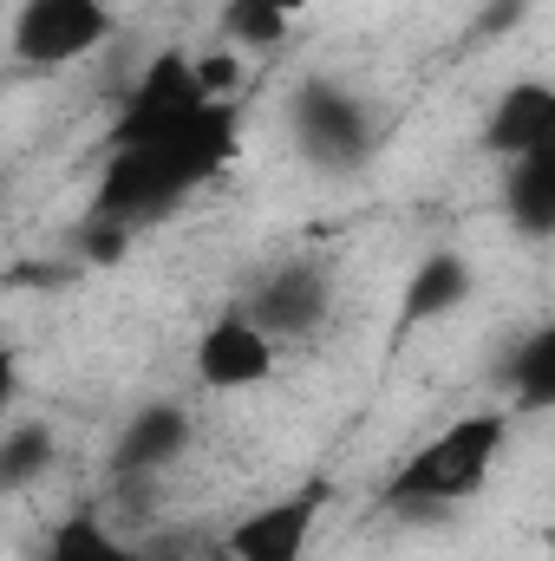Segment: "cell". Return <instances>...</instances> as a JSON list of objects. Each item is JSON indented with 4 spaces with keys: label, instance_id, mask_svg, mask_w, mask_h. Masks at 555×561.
Wrapping results in <instances>:
<instances>
[{
    "label": "cell",
    "instance_id": "6da1fadb",
    "mask_svg": "<svg viewBox=\"0 0 555 561\" xmlns=\"http://www.w3.org/2000/svg\"><path fill=\"white\" fill-rule=\"evenodd\" d=\"M236 144H242V105H209V112L190 118L177 138L105 150L86 216L118 222L125 236H138L150 222H163L170 209H183L203 183H216V176L236 163Z\"/></svg>",
    "mask_w": 555,
    "mask_h": 561
},
{
    "label": "cell",
    "instance_id": "7a4b0ae2",
    "mask_svg": "<svg viewBox=\"0 0 555 561\" xmlns=\"http://www.w3.org/2000/svg\"><path fill=\"white\" fill-rule=\"evenodd\" d=\"M503 444H510V412L451 419L386 477V510H399V516H451V510H464L490 483Z\"/></svg>",
    "mask_w": 555,
    "mask_h": 561
},
{
    "label": "cell",
    "instance_id": "3957f363",
    "mask_svg": "<svg viewBox=\"0 0 555 561\" xmlns=\"http://www.w3.org/2000/svg\"><path fill=\"white\" fill-rule=\"evenodd\" d=\"M118 33L112 0H20L7 26V53L20 72H59L105 53Z\"/></svg>",
    "mask_w": 555,
    "mask_h": 561
},
{
    "label": "cell",
    "instance_id": "277c9868",
    "mask_svg": "<svg viewBox=\"0 0 555 561\" xmlns=\"http://www.w3.org/2000/svg\"><path fill=\"white\" fill-rule=\"evenodd\" d=\"M287 125H294L301 157L320 163V170H360L373 157V144H380L373 105L340 79H307L294 92V105H287Z\"/></svg>",
    "mask_w": 555,
    "mask_h": 561
},
{
    "label": "cell",
    "instance_id": "5b68a950",
    "mask_svg": "<svg viewBox=\"0 0 555 561\" xmlns=\"http://www.w3.org/2000/svg\"><path fill=\"white\" fill-rule=\"evenodd\" d=\"M203 92L190 79V53H157L150 66L138 72V85L125 92L112 131H105V150H125V144H157V138H177L190 118H203Z\"/></svg>",
    "mask_w": 555,
    "mask_h": 561
},
{
    "label": "cell",
    "instance_id": "8992f818",
    "mask_svg": "<svg viewBox=\"0 0 555 561\" xmlns=\"http://www.w3.org/2000/svg\"><path fill=\"white\" fill-rule=\"evenodd\" d=\"M242 313L269 333V340H307V333H320L327 327V313H333V268L327 262H314V255H294V262H281L269 275L256 280V294L242 300Z\"/></svg>",
    "mask_w": 555,
    "mask_h": 561
},
{
    "label": "cell",
    "instance_id": "52a82bcc",
    "mask_svg": "<svg viewBox=\"0 0 555 561\" xmlns=\"http://www.w3.org/2000/svg\"><path fill=\"white\" fill-rule=\"evenodd\" d=\"M320 516H327V483H301L275 503H256L249 516H236L223 549L236 561H307Z\"/></svg>",
    "mask_w": 555,
    "mask_h": 561
},
{
    "label": "cell",
    "instance_id": "ba28073f",
    "mask_svg": "<svg viewBox=\"0 0 555 561\" xmlns=\"http://www.w3.org/2000/svg\"><path fill=\"white\" fill-rule=\"evenodd\" d=\"M190 373L209 386V392H256L275 379V340L242 313V307H223L196 346H190Z\"/></svg>",
    "mask_w": 555,
    "mask_h": 561
},
{
    "label": "cell",
    "instance_id": "9c48e42d",
    "mask_svg": "<svg viewBox=\"0 0 555 561\" xmlns=\"http://www.w3.org/2000/svg\"><path fill=\"white\" fill-rule=\"evenodd\" d=\"M183 450H190V412L170 405V399H157V405H138L132 424L118 431L112 470H118V483H150V477L170 470Z\"/></svg>",
    "mask_w": 555,
    "mask_h": 561
},
{
    "label": "cell",
    "instance_id": "30bf717a",
    "mask_svg": "<svg viewBox=\"0 0 555 561\" xmlns=\"http://www.w3.org/2000/svg\"><path fill=\"white\" fill-rule=\"evenodd\" d=\"M543 144H555V85H543V79L503 85V99L484 118V150L510 163V157H530Z\"/></svg>",
    "mask_w": 555,
    "mask_h": 561
},
{
    "label": "cell",
    "instance_id": "8fae6325",
    "mask_svg": "<svg viewBox=\"0 0 555 561\" xmlns=\"http://www.w3.org/2000/svg\"><path fill=\"white\" fill-rule=\"evenodd\" d=\"M471 287H477V275H471V262H464L457 249H431L412 275H406L399 327L412 333V327H438V320H451V313L471 300Z\"/></svg>",
    "mask_w": 555,
    "mask_h": 561
},
{
    "label": "cell",
    "instance_id": "7c38bea8",
    "mask_svg": "<svg viewBox=\"0 0 555 561\" xmlns=\"http://www.w3.org/2000/svg\"><path fill=\"white\" fill-rule=\"evenodd\" d=\"M503 216L536 242L555 229V144L503 163Z\"/></svg>",
    "mask_w": 555,
    "mask_h": 561
},
{
    "label": "cell",
    "instance_id": "4fadbf2b",
    "mask_svg": "<svg viewBox=\"0 0 555 561\" xmlns=\"http://www.w3.org/2000/svg\"><path fill=\"white\" fill-rule=\"evenodd\" d=\"M39 561H157V556L144 549L138 536L112 529L99 510H72V516H59V523H53L46 556H39Z\"/></svg>",
    "mask_w": 555,
    "mask_h": 561
},
{
    "label": "cell",
    "instance_id": "5bb4252c",
    "mask_svg": "<svg viewBox=\"0 0 555 561\" xmlns=\"http://www.w3.org/2000/svg\"><path fill=\"white\" fill-rule=\"evenodd\" d=\"M307 7L314 0H223V13H216L223 46H236V53H275Z\"/></svg>",
    "mask_w": 555,
    "mask_h": 561
},
{
    "label": "cell",
    "instance_id": "9a60e30c",
    "mask_svg": "<svg viewBox=\"0 0 555 561\" xmlns=\"http://www.w3.org/2000/svg\"><path fill=\"white\" fill-rule=\"evenodd\" d=\"M503 386H510V412H550L555 405V327L523 333V346L503 359Z\"/></svg>",
    "mask_w": 555,
    "mask_h": 561
},
{
    "label": "cell",
    "instance_id": "2e32d148",
    "mask_svg": "<svg viewBox=\"0 0 555 561\" xmlns=\"http://www.w3.org/2000/svg\"><path fill=\"white\" fill-rule=\"evenodd\" d=\"M53 463H59L53 424H13V431L0 437V490H33Z\"/></svg>",
    "mask_w": 555,
    "mask_h": 561
},
{
    "label": "cell",
    "instance_id": "e0dca14e",
    "mask_svg": "<svg viewBox=\"0 0 555 561\" xmlns=\"http://www.w3.org/2000/svg\"><path fill=\"white\" fill-rule=\"evenodd\" d=\"M190 79H196L203 105H242V92H249V53H236V46L196 53L190 59Z\"/></svg>",
    "mask_w": 555,
    "mask_h": 561
},
{
    "label": "cell",
    "instance_id": "ac0fdd59",
    "mask_svg": "<svg viewBox=\"0 0 555 561\" xmlns=\"http://www.w3.org/2000/svg\"><path fill=\"white\" fill-rule=\"evenodd\" d=\"M20 405V353L0 340V412H13Z\"/></svg>",
    "mask_w": 555,
    "mask_h": 561
},
{
    "label": "cell",
    "instance_id": "d6986e66",
    "mask_svg": "<svg viewBox=\"0 0 555 561\" xmlns=\"http://www.w3.org/2000/svg\"><path fill=\"white\" fill-rule=\"evenodd\" d=\"M196 561H236V556H229L223 542H209V549H203V556H196Z\"/></svg>",
    "mask_w": 555,
    "mask_h": 561
}]
</instances>
